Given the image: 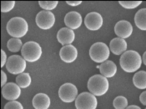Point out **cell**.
<instances>
[{
  "instance_id": "obj_21",
  "label": "cell",
  "mask_w": 146,
  "mask_h": 109,
  "mask_svg": "<svg viewBox=\"0 0 146 109\" xmlns=\"http://www.w3.org/2000/svg\"><path fill=\"white\" fill-rule=\"evenodd\" d=\"M31 81H32L31 77L29 73H23L16 77V83L21 88H26L29 87L31 84Z\"/></svg>"
},
{
  "instance_id": "obj_3",
  "label": "cell",
  "mask_w": 146,
  "mask_h": 109,
  "mask_svg": "<svg viewBox=\"0 0 146 109\" xmlns=\"http://www.w3.org/2000/svg\"><path fill=\"white\" fill-rule=\"evenodd\" d=\"M109 81L103 75L96 74L91 77L88 82V89L94 96L100 97L104 95L109 90Z\"/></svg>"
},
{
  "instance_id": "obj_8",
  "label": "cell",
  "mask_w": 146,
  "mask_h": 109,
  "mask_svg": "<svg viewBox=\"0 0 146 109\" xmlns=\"http://www.w3.org/2000/svg\"><path fill=\"white\" fill-rule=\"evenodd\" d=\"M58 97L64 102H73L78 97V89L73 83H64L58 89Z\"/></svg>"
},
{
  "instance_id": "obj_22",
  "label": "cell",
  "mask_w": 146,
  "mask_h": 109,
  "mask_svg": "<svg viewBox=\"0 0 146 109\" xmlns=\"http://www.w3.org/2000/svg\"><path fill=\"white\" fill-rule=\"evenodd\" d=\"M23 46V45L22 41L19 38H15L9 39L7 44L8 49L13 53H17V52H19V50H22Z\"/></svg>"
},
{
  "instance_id": "obj_29",
  "label": "cell",
  "mask_w": 146,
  "mask_h": 109,
  "mask_svg": "<svg viewBox=\"0 0 146 109\" xmlns=\"http://www.w3.org/2000/svg\"><path fill=\"white\" fill-rule=\"evenodd\" d=\"M6 83H7V75L3 71H2L1 72V86L2 87L7 84Z\"/></svg>"
},
{
  "instance_id": "obj_27",
  "label": "cell",
  "mask_w": 146,
  "mask_h": 109,
  "mask_svg": "<svg viewBox=\"0 0 146 109\" xmlns=\"http://www.w3.org/2000/svg\"><path fill=\"white\" fill-rule=\"evenodd\" d=\"M3 109H23L22 104L18 101H10L7 102Z\"/></svg>"
},
{
  "instance_id": "obj_6",
  "label": "cell",
  "mask_w": 146,
  "mask_h": 109,
  "mask_svg": "<svg viewBox=\"0 0 146 109\" xmlns=\"http://www.w3.org/2000/svg\"><path fill=\"white\" fill-rule=\"evenodd\" d=\"M26 61L24 58L19 55H13L8 58L6 68L12 74L19 75L24 73L26 69Z\"/></svg>"
},
{
  "instance_id": "obj_33",
  "label": "cell",
  "mask_w": 146,
  "mask_h": 109,
  "mask_svg": "<svg viewBox=\"0 0 146 109\" xmlns=\"http://www.w3.org/2000/svg\"><path fill=\"white\" fill-rule=\"evenodd\" d=\"M142 62H143L144 64L146 66V52H145L144 54H143V57H142Z\"/></svg>"
},
{
  "instance_id": "obj_4",
  "label": "cell",
  "mask_w": 146,
  "mask_h": 109,
  "mask_svg": "<svg viewBox=\"0 0 146 109\" xmlns=\"http://www.w3.org/2000/svg\"><path fill=\"white\" fill-rule=\"evenodd\" d=\"M21 54L26 62H37L42 56V48L36 42H28L23 44L21 50Z\"/></svg>"
},
{
  "instance_id": "obj_34",
  "label": "cell",
  "mask_w": 146,
  "mask_h": 109,
  "mask_svg": "<svg viewBox=\"0 0 146 109\" xmlns=\"http://www.w3.org/2000/svg\"><path fill=\"white\" fill-rule=\"evenodd\" d=\"M145 109H146V108H145Z\"/></svg>"
},
{
  "instance_id": "obj_16",
  "label": "cell",
  "mask_w": 146,
  "mask_h": 109,
  "mask_svg": "<svg viewBox=\"0 0 146 109\" xmlns=\"http://www.w3.org/2000/svg\"><path fill=\"white\" fill-rule=\"evenodd\" d=\"M127 49V43L126 41L120 38H115L111 40L110 43V50L114 55H122L126 52Z\"/></svg>"
},
{
  "instance_id": "obj_12",
  "label": "cell",
  "mask_w": 146,
  "mask_h": 109,
  "mask_svg": "<svg viewBox=\"0 0 146 109\" xmlns=\"http://www.w3.org/2000/svg\"><path fill=\"white\" fill-rule=\"evenodd\" d=\"M114 32H115V34L118 36V38L125 39V38H129L132 35L133 27L129 22L126 20H121L115 24Z\"/></svg>"
},
{
  "instance_id": "obj_7",
  "label": "cell",
  "mask_w": 146,
  "mask_h": 109,
  "mask_svg": "<svg viewBox=\"0 0 146 109\" xmlns=\"http://www.w3.org/2000/svg\"><path fill=\"white\" fill-rule=\"evenodd\" d=\"M98 102L96 97L91 92H82L75 100L76 109H96Z\"/></svg>"
},
{
  "instance_id": "obj_1",
  "label": "cell",
  "mask_w": 146,
  "mask_h": 109,
  "mask_svg": "<svg viewBox=\"0 0 146 109\" xmlns=\"http://www.w3.org/2000/svg\"><path fill=\"white\" fill-rule=\"evenodd\" d=\"M142 58L136 51H126L121 55L119 64L122 69L126 73H135L138 71L142 65Z\"/></svg>"
},
{
  "instance_id": "obj_9",
  "label": "cell",
  "mask_w": 146,
  "mask_h": 109,
  "mask_svg": "<svg viewBox=\"0 0 146 109\" xmlns=\"http://www.w3.org/2000/svg\"><path fill=\"white\" fill-rule=\"evenodd\" d=\"M37 26L43 29V30H48L53 28L55 22V17L54 13L51 11H43L39 12L35 18Z\"/></svg>"
},
{
  "instance_id": "obj_31",
  "label": "cell",
  "mask_w": 146,
  "mask_h": 109,
  "mask_svg": "<svg viewBox=\"0 0 146 109\" xmlns=\"http://www.w3.org/2000/svg\"><path fill=\"white\" fill-rule=\"evenodd\" d=\"M81 3H82V1H67L66 2V3H67L68 5H70V6H73V7L80 5Z\"/></svg>"
},
{
  "instance_id": "obj_13",
  "label": "cell",
  "mask_w": 146,
  "mask_h": 109,
  "mask_svg": "<svg viewBox=\"0 0 146 109\" xmlns=\"http://www.w3.org/2000/svg\"><path fill=\"white\" fill-rule=\"evenodd\" d=\"M59 56L62 61L66 63H71L74 62L78 57V50L73 45H66L64 46L59 52Z\"/></svg>"
},
{
  "instance_id": "obj_26",
  "label": "cell",
  "mask_w": 146,
  "mask_h": 109,
  "mask_svg": "<svg viewBox=\"0 0 146 109\" xmlns=\"http://www.w3.org/2000/svg\"><path fill=\"white\" fill-rule=\"evenodd\" d=\"M15 6L14 1H2L1 2V12L8 13L10 12Z\"/></svg>"
},
{
  "instance_id": "obj_19",
  "label": "cell",
  "mask_w": 146,
  "mask_h": 109,
  "mask_svg": "<svg viewBox=\"0 0 146 109\" xmlns=\"http://www.w3.org/2000/svg\"><path fill=\"white\" fill-rule=\"evenodd\" d=\"M135 25L140 30L146 31V9H139L135 16Z\"/></svg>"
},
{
  "instance_id": "obj_20",
  "label": "cell",
  "mask_w": 146,
  "mask_h": 109,
  "mask_svg": "<svg viewBox=\"0 0 146 109\" xmlns=\"http://www.w3.org/2000/svg\"><path fill=\"white\" fill-rule=\"evenodd\" d=\"M134 85L139 89H146V72H137L133 77Z\"/></svg>"
},
{
  "instance_id": "obj_11",
  "label": "cell",
  "mask_w": 146,
  "mask_h": 109,
  "mask_svg": "<svg viewBox=\"0 0 146 109\" xmlns=\"http://www.w3.org/2000/svg\"><path fill=\"white\" fill-rule=\"evenodd\" d=\"M84 24L85 27L91 31L99 30L103 25V18L99 13H90L85 16Z\"/></svg>"
},
{
  "instance_id": "obj_23",
  "label": "cell",
  "mask_w": 146,
  "mask_h": 109,
  "mask_svg": "<svg viewBox=\"0 0 146 109\" xmlns=\"http://www.w3.org/2000/svg\"><path fill=\"white\" fill-rule=\"evenodd\" d=\"M113 105L115 109H125L128 107V100L124 96H119L114 98Z\"/></svg>"
},
{
  "instance_id": "obj_5",
  "label": "cell",
  "mask_w": 146,
  "mask_h": 109,
  "mask_svg": "<svg viewBox=\"0 0 146 109\" xmlns=\"http://www.w3.org/2000/svg\"><path fill=\"white\" fill-rule=\"evenodd\" d=\"M110 50L108 46L104 43L99 42L93 44L90 47V58L98 63H103L107 61L110 57Z\"/></svg>"
},
{
  "instance_id": "obj_17",
  "label": "cell",
  "mask_w": 146,
  "mask_h": 109,
  "mask_svg": "<svg viewBox=\"0 0 146 109\" xmlns=\"http://www.w3.org/2000/svg\"><path fill=\"white\" fill-rule=\"evenodd\" d=\"M33 107L35 109H48L50 106V98L44 93H38L33 98Z\"/></svg>"
},
{
  "instance_id": "obj_10",
  "label": "cell",
  "mask_w": 146,
  "mask_h": 109,
  "mask_svg": "<svg viewBox=\"0 0 146 109\" xmlns=\"http://www.w3.org/2000/svg\"><path fill=\"white\" fill-rule=\"evenodd\" d=\"M21 87L17 83H9L2 87V96L9 101H16L21 95Z\"/></svg>"
},
{
  "instance_id": "obj_18",
  "label": "cell",
  "mask_w": 146,
  "mask_h": 109,
  "mask_svg": "<svg viewBox=\"0 0 146 109\" xmlns=\"http://www.w3.org/2000/svg\"><path fill=\"white\" fill-rule=\"evenodd\" d=\"M100 71L101 74L106 78L113 77L117 73V66L112 61H106L100 66Z\"/></svg>"
},
{
  "instance_id": "obj_25",
  "label": "cell",
  "mask_w": 146,
  "mask_h": 109,
  "mask_svg": "<svg viewBox=\"0 0 146 109\" xmlns=\"http://www.w3.org/2000/svg\"><path fill=\"white\" fill-rule=\"evenodd\" d=\"M119 4L126 9H134L141 4V1H119Z\"/></svg>"
},
{
  "instance_id": "obj_30",
  "label": "cell",
  "mask_w": 146,
  "mask_h": 109,
  "mask_svg": "<svg viewBox=\"0 0 146 109\" xmlns=\"http://www.w3.org/2000/svg\"><path fill=\"white\" fill-rule=\"evenodd\" d=\"M139 101H140V102H141L143 105L146 106V91L143 92L140 94V96H139Z\"/></svg>"
},
{
  "instance_id": "obj_2",
  "label": "cell",
  "mask_w": 146,
  "mask_h": 109,
  "mask_svg": "<svg viewBox=\"0 0 146 109\" xmlns=\"http://www.w3.org/2000/svg\"><path fill=\"white\" fill-rule=\"evenodd\" d=\"M29 31V25L23 18L15 17L11 18L7 23V32L15 38L24 37Z\"/></svg>"
},
{
  "instance_id": "obj_14",
  "label": "cell",
  "mask_w": 146,
  "mask_h": 109,
  "mask_svg": "<svg viewBox=\"0 0 146 109\" xmlns=\"http://www.w3.org/2000/svg\"><path fill=\"white\" fill-rule=\"evenodd\" d=\"M57 39L63 46L70 45L75 39V34L74 30L68 28H62L57 33Z\"/></svg>"
},
{
  "instance_id": "obj_32",
  "label": "cell",
  "mask_w": 146,
  "mask_h": 109,
  "mask_svg": "<svg viewBox=\"0 0 146 109\" xmlns=\"http://www.w3.org/2000/svg\"><path fill=\"white\" fill-rule=\"evenodd\" d=\"M125 109H141L139 107L136 106V105H131V106H129L127 107Z\"/></svg>"
},
{
  "instance_id": "obj_24",
  "label": "cell",
  "mask_w": 146,
  "mask_h": 109,
  "mask_svg": "<svg viewBox=\"0 0 146 109\" xmlns=\"http://www.w3.org/2000/svg\"><path fill=\"white\" fill-rule=\"evenodd\" d=\"M58 1H39V6L45 11H51L58 6Z\"/></svg>"
},
{
  "instance_id": "obj_15",
  "label": "cell",
  "mask_w": 146,
  "mask_h": 109,
  "mask_svg": "<svg viewBox=\"0 0 146 109\" xmlns=\"http://www.w3.org/2000/svg\"><path fill=\"white\" fill-rule=\"evenodd\" d=\"M82 22H83L82 16L78 12H69L64 17V23L66 27L72 30L78 29L81 26Z\"/></svg>"
},
{
  "instance_id": "obj_28",
  "label": "cell",
  "mask_w": 146,
  "mask_h": 109,
  "mask_svg": "<svg viewBox=\"0 0 146 109\" xmlns=\"http://www.w3.org/2000/svg\"><path fill=\"white\" fill-rule=\"evenodd\" d=\"M1 55H2L1 56V67H3V66L7 63L8 59H7V54H6V53L3 50H1Z\"/></svg>"
}]
</instances>
